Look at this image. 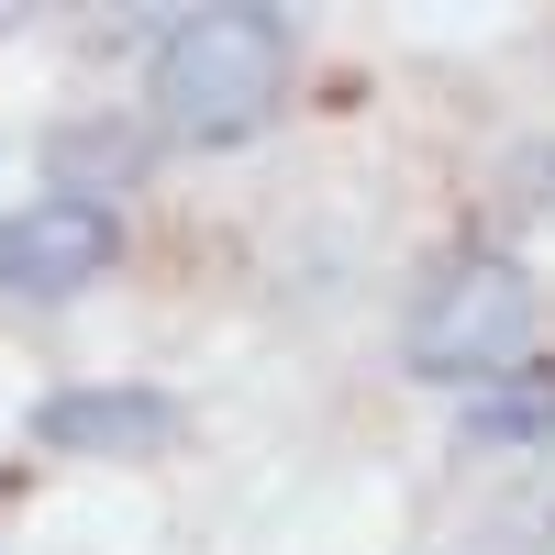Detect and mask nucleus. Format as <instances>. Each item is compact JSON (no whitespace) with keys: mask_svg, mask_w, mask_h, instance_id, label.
Returning <instances> with one entry per match:
<instances>
[{"mask_svg":"<svg viewBox=\"0 0 555 555\" xmlns=\"http://www.w3.org/2000/svg\"><path fill=\"white\" fill-rule=\"evenodd\" d=\"M533 322H544V300L512 256H444L400 311V366L434 389H489L533 356Z\"/></svg>","mask_w":555,"mask_h":555,"instance_id":"f03ea898","label":"nucleus"},{"mask_svg":"<svg viewBox=\"0 0 555 555\" xmlns=\"http://www.w3.org/2000/svg\"><path fill=\"white\" fill-rule=\"evenodd\" d=\"M122 256V211L112 201H34V211H0V300H78L101 289Z\"/></svg>","mask_w":555,"mask_h":555,"instance_id":"7ed1b4c3","label":"nucleus"},{"mask_svg":"<svg viewBox=\"0 0 555 555\" xmlns=\"http://www.w3.org/2000/svg\"><path fill=\"white\" fill-rule=\"evenodd\" d=\"M34 444H56V455H156L178 444V400L167 389H56V400H34Z\"/></svg>","mask_w":555,"mask_h":555,"instance_id":"20e7f679","label":"nucleus"},{"mask_svg":"<svg viewBox=\"0 0 555 555\" xmlns=\"http://www.w3.org/2000/svg\"><path fill=\"white\" fill-rule=\"evenodd\" d=\"M555 434V366H512L467 400V444H544Z\"/></svg>","mask_w":555,"mask_h":555,"instance_id":"39448f33","label":"nucleus"},{"mask_svg":"<svg viewBox=\"0 0 555 555\" xmlns=\"http://www.w3.org/2000/svg\"><path fill=\"white\" fill-rule=\"evenodd\" d=\"M289 101V12L234 0V12H178L156 44L145 112L178 145H256Z\"/></svg>","mask_w":555,"mask_h":555,"instance_id":"f257e3e1","label":"nucleus"}]
</instances>
